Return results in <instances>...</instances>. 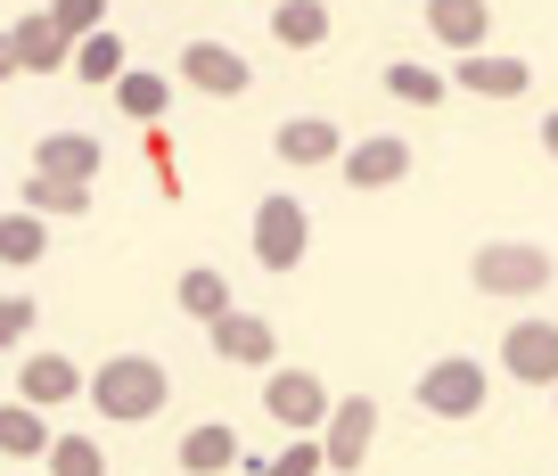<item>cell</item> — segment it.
<instances>
[{
    "instance_id": "cell-4",
    "label": "cell",
    "mask_w": 558,
    "mask_h": 476,
    "mask_svg": "<svg viewBox=\"0 0 558 476\" xmlns=\"http://www.w3.org/2000/svg\"><path fill=\"white\" fill-rule=\"evenodd\" d=\"M493 394L485 362H469V353H444V362H427L418 370V411H436V419H476Z\"/></svg>"
},
{
    "instance_id": "cell-8",
    "label": "cell",
    "mask_w": 558,
    "mask_h": 476,
    "mask_svg": "<svg viewBox=\"0 0 558 476\" xmlns=\"http://www.w3.org/2000/svg\"><path fill=\"white\" fill-rule=\"evenodd\" d=\"M271 148H279V164H304V173H313V164H345V132L329 124V115H288V124L271 132Z\"/></svg>"
},
{
    "instance_id": "cell-5",
    "label": "cell",
    "mask_w": 558,
    "mask_h": 476,
    "mask_svg": "<svg viewBox=\"0 0 558 476\" xmlns=\"http://www.w3.org/2000/svg\"><path fill=\"white\" fill-rule=\"evenodd\" d=\"M263 411H271L279 427H296V436H320L329 411H337V394L320 387L313 370H271V378H263Z\"/></svg>"
},
{
    "instance_id": "cell-27",
    "label": "cell",
    "mask_w": 558,
    "mask_h": 476,
    "mask_svg": "<svg viewBox=\"0 0 558 476\" xmlns=\"http://www.w3.org/2000/svg\"><path fill=\"white\" fill-rule=\"evenodd\" d=\"M320 468H329V443L320 436H296L279 460H263V476H320Z\"/></svg>"
},
{
    "instance_id": "cell-23",
    "label": "cell",
    "mask_w": 558,
    "mask_h": 476,
    "mask_svg": "<svg viewBox=\"0 0 558 476\" xmlns=\"http://www.w3.org/2000/svg\"><path fill=\"white\" fill-rule=\"evenodd\" d=\"M165 99H173V83H165V74H148V66H132V74L116 83V107L132 115V124H157Z\"/></svg>"
},
{
    "instance_id": "cell-31",
    "label": "cell",
    "mask_w": 558,
    "mask_h": 476,
    "mask_svg": "<svg viewBox=\"0 0 558 476\" xmlns=\"http://www.w3.org/2000/svg\"><path fill=\"white\" fill-rule=\"evenodd\" d=\"M542 148H550V157H558V107H550V115H542Z\"/></svg>"
},
{
    "instance_id": "cell-11",
    "label": "cell",
    "mask_w": 558,
    "mask_h": 476,
    "mask_svg": "<svg viewBox=\"0 0 558 476\" xmlns=\"http://www.w3.org/2000/svg\"><path fill=\"white\" fill-rule=\"evenodd\" d=\"M402 173H411V141H395V132H369V141L345 148V181L353 190H395Z\"/></svg>"
},
{
    "instance_id": "cell-3",
    "label": "cell",
    "mask_w": 558,
    "mask_h": 476,
    "mask_svg": "<svg viewBox=\"0 0 558 476\" xmlns=\"http://www.w3.org/2000/svg\"><path fill=\"white\" fill-rule=\"evenodd\" d=\"M246 247H255L263 271H296L304 247H313V213H304L288 190H271V197L255 206V239H246Z\"/></svg>"
},
{
    "instance_id": "cell-30",
    "label": "cell",
    "mask_w": 558,
    "mask_h": 476,
    "mask_svg": "<svg viewBox=\"0 0 558 476\" xmlns=\"http://www.w3.org/2000/svg\"><path fill=\"white\" fill-rule=\"evenodd\" d=\"M9 74H25V58H17V34L0 25V83H9Z\"/></svg>"
},
{
    "instance_id": "cell-28",
    "label": "cell",
    "mask_w": 558,
    "mask_h": 476,
    "mask_svg": "<svg viewBox=\"0 0 558 476\" xmlns=\"http://www.w3.org/2000/svg\"><path fill=\"white\" fill-rule=\"evenodd\" d=\"M50 17H58V34L90 41V34H107V0H50Z\"/></svg>"
},
{
    "instance_id": "cell-18",
    "label": "cell",
    "mask_w": 558,
    "mask_h": 476,
    "mask_svg": "<svg viewBox=\"0 0 558 476\" xmlns=\"http://www.w3.org/2000/svg\"><path fill=\"white\" fill-rule=\"evenodd\" d=\"M25 213H41V222H83V213H90V181L25 173Z\"/></svg>"
},
{
    "instance_id": "cell-9",
    "label": "cell",
    "mask_w": 558,
    "mask_h": 476,
    "mask_svg": "<svg viewBox=\"0 0 558 476\" xmlns=\"http://www.w3.org/2000/svg\"><path fill=\"white\" fill-rule=\"evenodd\" d=\"M181 83H190V90H214V99H239L255 74H246V58L222 50V41H181Z\"/></svg>"
},
{
    "instance_id": "cell-21",
    "label": "cell",
    "mask_w": 558,
    "mask_h": 476,
    "mask_svg": "<svg viewBox=\"0 0 558 476\" xmlns=\"http://www.w3.org/2000/svg\"><path fill=\"white\" fill-rule=\"evenodd\" d=\"M50 427H41V411L34 403H0V452L9 460H34V452H50Z\"/></svg>"
},
{
    "instance_id": "cell-22",
    "label": "cell",
    "mask_w": 558,
    "mask_h": 476,
    "mask_svg": "<svg viewBox=\"0 0 558 476\" xmlns=\"http://www.w3.org/2000/svg\"><path fill=\"white\" fill-rule=\"evenodd\" d=\"M41 247H50V222H41V213H0V264H41Z\"/></svg>"
},
{
    "instance_id": "cell-6",
    "label": "cell",
    "mask_w": 558,
    "mask_h": 476,
    "mask_svg": "<svg viewBox=\"0 0 558 476\" xmlns=\"http://www.w3.org/2000/svg\"><path fill=\"white\" fill-rule=\"evenodd\" d=\"M501 370L518 378V387H558V320H509Z\"/></svg>"
},
{
    "instance_id": "cell-10",
    "label": "cell",
    "mask_w": 558,
    "mask_h": 476,
    "mask_svg": "<svg viewBox=\"0 0 558 476\" xmlns=\"http://www.w3.org/2000/svg\"><path fill=\"white\" fill-rule=\"evenodd\" d=\"M214 353H222L230 370H271L279 337H271L263 313H222V320H214Z\"/></svg>"
},
{
    "instance_id": "cell-25",
    "label": "cell",
    "mask_w": 558,
    "mask_h": 476,
    "mask_svg": "<svg viewBox=\"0 0 558 476\" xmlns=\"http://www.w3.org/2000/svg\"><path fill=\"white\" fill-rule=\"evenodd\" d=\"M41 460H50V476H107V452L90 436H58Z\"/></svg>"
},
{
    "instance_id": "cell-14",
    "label": "cell",
    "mask_w": 558,
    "mask_h": 476,
    "mask_svg": "<svg viewBox=\"0 0 558 476\" xmlns=\"http://www.w3.org/2000/svg\"><path fill=\"white\" fill-rule=\"evenodd\" d=\"M427 34L452 41L460 58H476L485 34H493V9H485V0H427Z\"/></svg>"
},
{
    "instance_id": "cell-12",
    "label": "cell",
    "mask_w": 558,
    "mask_h": 476,
    "mask_svg": "<svg viewBox=\"0 0 558 476\" xmlns=\"http://www.w3.org/2000/svg\"><path fill=\"white\" fill-rule=\"evenodd\" d=\"M452 83L476 90V99H525V90H534V66H525V58H501V50H476V58L452 66Z\"/></svg>"
},
{
    "instance_id": "cell-20",
    "label": "cell",
    "mask_w": 558,
    "mask_h": 476,
    "mask_svg": "<svg viewBox=\"0 0 558 476\" xmlns=\"http://www.w3.org/2000/svg\"><path fill=\"white\" fill-rule=\"evenodd\" d=\"M181 313H190V320H206V329H214V320H222V313H239V304H230V280H222V271H214V264L181 271Z\"/></svg>"
},
{
    "instance_id": "cell-26",
    "label": "cell",
    "mask_w": 558,
    "mask_h": 476,
    "mask_svg": "<svg viewBox=\"0 0 558 476\" xmlns=\"http://www.w3.org/2000/svg\"><path fill=\"white\" fill-rule=\"evenodd\" d=\"M386 90H395V99H411V107H436L444 90V74H427V66H411V58H395V66H386Z\"/></svg>"
},
{
    "instance_id": "cell-7",
    "label": "cell",
    "mask_w": 558,
    "mask_h": 476,
    "mask_svg": "<svg viewBox=\"0 0 558 476\" xmlns=\"http://www.w3.org/2000/svg\"><path fill=\"white\" fill-rule=\"evenodd\" d=\"M320 443H329V468H362L369 443H378V403H369V394H337Z\"/></svg>"
},
{
    "instance_id": "cell-16",
    "label": "cell",
    "mask_w": 558,
    "mask_h": 476,
    "mask_svg": "<svg viewBox=\"0 0 558 476\" xmlns=\"http://www.w3.org/2000/svg\"><path fill=\"white\" fill-rule=\"evenodd\" d=\"M99 157H107V148L90 141V132H41V141H34V173H58V181H90Z\"/></svg>"
},
{
    "instance_id": "cell-32",
    "label": "cell",
    "mask_w": 558,
    "mask_h": 476,
    "mask_svg": "<svg viewBox=\"0 0 558 476\" xmlns=\"http://www.w3.org/2000/svg\"><path fill=\"white\" fill-rule=\"evenodd\" d=\"M550 394H558V387H550Z\"/></svg>"
},
{
    "instance_id": "cell-2",
    "label": "cell",
    "mask_w": 558,
    "mask_h": 476,
    "mask_svg": "<svg viewBox=\"0 0 558 476\" xmlns=\"http://www.w3.org/2000/svg\"><path fill=\"white\" fill-rule=\"evenodd\" d=\"M469 280L485 288V296L518 304V296H542L550 288V247H534V239H485L469 264Z\"/></svg>"
},
{
    "instance_id": "cell-15",
    "label": "cell",
    "mask_w": 558,
    "mask_h": 476,
    "mask_svg": "<svg viewBox=\"0 0 558 476\" xmlns=\"http://www.w3.org/2000/svg\"><path fill=\"white\" fill-rule=\"evenodd\" d=\"M9 34H17V58H25V74H58V66H74V34H58V17H50V9L17 17Z\"/></svg>"
},
{
    "instance_id": "cell-17",
    "label": "cell",
    "mask_w": 558,
    "mask_h": 476,
    "mask_svg": "<svg viewBox=\"0 0 558 476\" xmlns=\"http://www.w3.org/2000/svg\"><path fill=\"white\" fill-rule=\"evenodd\" d=\"M222 468H239V427H222V419L190 427L181 436V476H222Z\"/></svg>"
},
{
    "instance_id": "cell-29",
    "label": "cell",
    "mask_w": 558,
    "mask_h": 476,
    "mask_svg": "<svg viewBox=\"0 0 558 476\" xmlns=\"http://www.w3.org/2000/svg\"><path fill=\"white\" fill-rule=\"evenodd\" d=\"M34 313H41L34 296H0V353H9V345H25V337H34Z\"/></svg>"
},
{
    "instance_id": "cell-24",
    "label": "cell",
    "mask_w": 558,
    "mask_h": 476,
    "mask_svg": "<svg viewBox=\"0 0 558 476\" xmlns=\"http://www.w3.org/2000/svg\"><path fill=\"white\" fill-rule=\"evenodd\" d=\"M74 74H83V83H107V90H116L123 74H132V66H123V34H90V41H74Z\"/></svg>"
},
{
    "instance_id": "cell-1",
    "label": "cell",
    "mask_w": 558,
    "mask_h": 476,
    "mask_svg": "<svg viewBox=\"0 0 558 476\" xmlns=\"http://www.w3.org/2000/svg\"><path fill=\"white\" fill-rule=\"evenodd\" d=\"M165 394H173V378H165L157 353H116V362H99L90 370V403H99V419H157Z\"/></svg>"
},
{
    "instance_id": "cell-13",
    "label": "cell",
    "mask_w": 558,
    "mask_h": 476,
    "mask_svg": "<svg viewBox=\"0 0 558 476\" xmlns=\"http://www.w3.org/2000/svg\"><path fill=\"white\" fill-rule=\"evenodd\" d=\"M74 394H90V378L74 370L66 353H34L17 370V403H34V411H58V403H74Z\"/></svg>"
},
{
    "instance_id": "cell-19",
    "label": "cell",
    "mask_w": 558,
    "mask_h": 476,
    "mask_svg": "<svg viewBox=\"0 0 558 476\" xmlns=\"http://www.w3.org/2000/svg\"><path fill=\"white\" fill-rule=\"evenodd\" d=\"M271 41H288V50H320V41H329V0H279V9H271Z\"/></svg>"
}]
</instances>
